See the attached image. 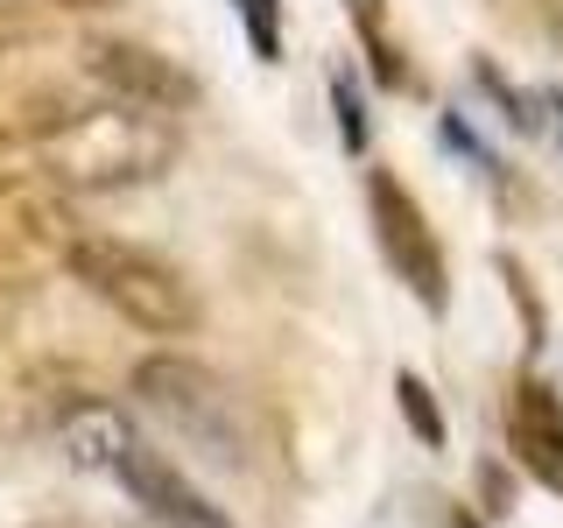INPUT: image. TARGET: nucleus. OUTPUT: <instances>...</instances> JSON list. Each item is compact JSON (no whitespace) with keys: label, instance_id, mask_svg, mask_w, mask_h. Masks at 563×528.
<instances>
[{"label":"nucleus","instance_id":"7ed1b4c3","mask_svg":"<svg viewBox=\"0 0 563 528\" xmlns=\"http://www.w3.org/2000/svg\"><path fill=\"white\" fill-rule=\"evenodd\" d=\"M70 282L113 317H128L134 331H148V339H184L205 317L198 282L176 268V261H163L155 246L120 240V233H85L78 254H70Z\"/></svg>","mask_w":563,"mask_h":528},{"label":"nucleus","instance_id":"ddd939ff","mask_svg":"<svg viewBox=\"0 0 563 528\" xmlns=\"http://www.w3.org/2000/svg\"><path fill=\"white\" fill-rule=\"evenodd\" d=\"M542 106H550V113H556V120H563V92H542Z\"/></svg>","mask_w":563,"mask_h":528},{"label":"nucleus","instance_id":"6e6552de","mask_svg":"<svg viewBox=\"0 0 563 528\" xmlns=\"http://www.w3.org/2000/svg\"><path fill=\"white\" fill-rule=\"evenodd\" d=\"M507 444L542 486L563 493V402L542 381H521L515 402H507Z\"/></svg>","mask_w":563,"mask_h":528},{"label":"nucleus","instance_id":"39448f33","mask_svg":"<svg viewBox=\"0 0 563 528\" xmlns=\"http://www.w3.org/2000/svg\"><path fill=\"white\" fill-rule=\"evenodd\" d=\"M78 211L70 190L49 176H0V282H35V275H70L78 254Z\"/></svg>","mask_w":563,"mask_h":528},{"label":"nucleus","instance_id":"f03ea898","mask_svg":"<svg viewBox=\"0 0 563 528\" xmlns=\"http://www.w3.org/2000/svg\"><path fill=\"white\" fill-rule=\"evenodd\" d=\"M35 155H43V176L64 184L70 198L141 190L176 163V120L148 113V106H134L120 92H99L85 106H57L35 128Z\"/></svg>","mask_w":563,"mask_h":528},{"label":"nucleus","instance_id":"423d86ee","mask_svg":"<svg viewBox=\"0 0 563 528\" xmlns=\"http://www.w3.org/2000/svg\"><path fill=\"white\" fill-rule=\"evenodd\" d=\"M366 211H374V233H380L387 268H395V275L416 289L422 310H444V304H451V289H444V246H437L430 219H422V205H416L387 169H374V176H366Z\"/></svg>","mask_w":563,"mask_h":528},{"label":"nucleus","instance_id":"20e7f679","mask_svg":"<svg viewBox=\"0 0 563 528\" xmlns=\"http://www.w3.org/2000/svg\"><path fill=\"white\" fill-rule=\"evenodd\" d=\"M134 402L169 430V444H184L190 458H205L219 472H240L246 451H254L246 444L240 395L205 360H190V352H148L134 366Z\"/></svg>","mask_w":563,"mask_h":528},{"label":"nucleus","instance_id":"9d476101","mask_svg":"<svg viewBox=\"0 0 563 528\" xmlns=\"http://www.w3.org/2000/svg\"><path fill=\"white\" fill-rule=\"evenodd\" d=\"M395 402H401V416H409V430L422 437L430 451H444V409H437V395L422 387L416 374H395Z\"/></svg>","mask_w":563,"mask_h":528},{"label":"nucleus","instance_id":"4468645a","mask_svg":"<svg viewBox=\"0 0 563 528\" xmlns=\"http://www.w3.org/2000/svg\"><path fill=\"white\" fill-rule=\"evenodd\" d=\"M70 8H99V0H70Z\"/></svg>","mask_w":563,"mask_h":528},{"label":"nucleus","instance_id":"f257e3e1","mask_svg":"<svg viewBox=\"0 0 563 528\" xmlns=\"http://www.w3.org/2000/svg\"><path fill=\"white\" fill-rule=\"evenodd\" d=\"M49 430H57V451L70 465L92 472V480H113L155 528H233V515H225L155 437H141V422L128 409H113V402L64 395L57 416H49Z\"/></svg>","mask_w":563,"mask_h":528},{"label":"nucleus","instance_id":"0eeeda50","mask_svg":"<svg viewBox=\"0 0 563 528\" xmlns=\"http://www.w3.org/2000/svg\"><path fill=\"white\" fill-rule=\"evenodd\" d=\"M92 78L106 85V92H120V99H134V106H148V113H190L198 106V78L190 70H176L169 57H155V50H141V43H92Z\"/></svg>","mask_w":563,"mask_h":528},{"label":"nucleus","instance_id":"f8f14e48","mask_svg":"<svg viewBox=\"0 0 563 528\" xmlns=\"http://www.w3.org/2000/svg\"><path fill=\"white\" fill-rule=\"evenodd\" d=\"M240 22H246V35H254V57H261V64H275V57H282V35H275V0H240Z\"/></svg>","mask_w":563,"mask_h":528},{"label":"nucleus","instance_id":"9b49d317","mask_svg":"<svg viewBox=\"0 0 563 528\" xmlns=\"http://www.w3.org/2000/svg\"><path fill=\"white\" fill-rule=\"evenodd\" d=\"M331 113H339V141L352 155H366V99H360V78L345 64L331 70Z\"/></svg>","mask_w":563,"mask_h":528},{"label":"nucleus","instance_id":"1a4fd4ad","mask_svg":"<svg viewBox=\"0 0 563 528\" xmlns=\"http://www.w3.org/2000/svg\"><path fill=\"white\" fill-rule=\"evenodd\" d=\"M472 78H479V92H486L493 106H500V128H515V134H542V113H536L542 99L515 92V85H507L500 70H493V64H479V70H472Z\"/></svg>","mask_w":563,"mask_h":528}]
</instances>
